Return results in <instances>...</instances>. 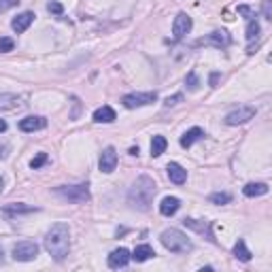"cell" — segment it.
<instances>
[{"mask_svg":"<svg viewBox=\"0 0 272 272\" xmlns=\"http://www.w3.org/2000/svg\"><path fill=\"white\" fill-rule=\"evenodd\" d=\"M45 249L56 262L66 259V255L70 251V227H68V223L60 221V223L51 225V230L45 234Z\"/></svg>","mask_w":272,"mask_h":272,"instance_id":"cell-1","label":"cell"},{"mask_svg":"<svg viewBox=\"0 0 272 272\" xmlns=\"http://www.w3.org/2000/svg\"><path fill=\"white\" fill-rule=\"evenodd\" d=\"M156 181L147 177V175H140L134 185L130 187L128 191V204L132 206V209L136 211H149L151 209V204H153V196H156Z\"/></svg>","mask_w":272,"mask_h":272,"instance_id":"cell-2","label":"cell"},{"mask_svg":"<svg viewBox=\"0 0 272 272\" xmlns=\"http://www.w3.org/2000/svg\"><path fill=\"white\" fill-rule=\"evenodd\" d=\"M160 241L170 253H189L193 249V243L187 238V234H183L177 227H170L160 234Z\"/></svg>","mask_w":272,"mask_h":272,"instance_id":"cell-3","label":"cell"},{"mask_svg":"<svg viewBox=\"0 0 272 272\" xmlns=\"http://www.w3.org/2000/svg\"><path fill=\"white\" fill-rule=\"evenodd\" d=\"M56 196L66 202H72V204H85L90 200V185L88 183L62 185V187H56Z\"/></svg>","mask_w":272,"mask_h":272,"instance_id":"cell-4","label":"cell"},{"mask_svg":"<svg viewBox=\"0 0 272 272\" xmlns=\"http://www.w3.org/2000/svg\"><path fill=\"white\" fill-rule=\"evenodd\" d=\"M156 100H158L156 92H134V94H126L122 98V104L126 108H140V106L153 104Z\"/></svg>","mask_w":272,"mask_h":272,"instance_id":"cell-5","label":"cell"},{"mask_svg":"<svg viewBox=\"0 0 272 272\" xmlns=\"http://www.w3.org/2000/svg\"><path fill=\"white\" fill-rule=\"evenodd\" d=\"M38 257V245L32 241H21L13 247V259L15 262H32Z\"/></svg>","mask_w":272,"mask_h":272,"instance_id":"cell-6","label":"cell"},{"mask_svg":"<svg viewBox=\"0 0 272 272\" xmlns=\"http://www.w3.org/2000/svg\"><path fill=\"white\" fill-rule=\"evenodd\" d=\"M253 117H255V108L253 106H238V108H234L232 113L225 115V124L227 126H243L247 122H251Z\"/></svg>","mask_w":272,"mask_h":272,"instance_id":"cell-7","label":"cell"},{"mask_svg":"<svg viewBox=\"0 0 272 272\" xmlns=\"http://www.w3.org/2000/svg\"><path fill=\"white\" fill-rule=\"evenodd\" d=\"M191 26H193L191 17H189L187 13H179V15L175 17V21H172V34H175L177 41H181L185 34H189Z\"/></svg>","mask_w":272,"mask_h":272,"instance_id":"cell-8","label":"cell"},{"mask_svg":"<svg viewBox=\"0 0 272 272\" xmlns=\"http://www.w3.org/2000/svg\"><path fill=\"white\" fill-rule=\"evenodd\" d=\"M98 166H100V170L104 172V175H111V172L115 170V166H117V151H115V147H106L102 151L100 160H98Z\"/></svg>","mask_w":272,"mask_h":272,"instance_id":"cell-9","label":"cell"},{"mask_svg":"<svg viewBox=\"0 0 272 272\" xmlns=\"http://www.w3.org/2000/svg\"><path fill=\"white\" fill-rule=\"evenodd\" d=\"M130 259H132V255H130V251H128V249L119 247V249H115V251H113L111 255H108V266H111L113 270L126 268V266L130 264Z\"/></svg>","mask_w":272,"mask_h":272,"instance_id":"cell-10","label":"cell"},{"mask_svg":"<svg viewBox=\"0 0 272 272\" xmlns=\"http://www.w3.org/2000/svg\"><path fill=\"white\" fill-rule=\"evenodd\" d=\"M43 128H47V119L41 117V115H30V117H24L19 122L21 132H36V130H43Z\"/></svg>","mask_w":272,"mask_h":272,"instance_id":"cell-11","label":"cell"},{"mask_svg":"<svg viewBox=\"0 0 272 272\" xmlns=\"http://www.w3.org/2000/svg\"><path fill=\"white\" fill-rule=\"evenodd\" d=\"M34 13L32 11H24V13H19L17 17H13V21H11V28H13V32H17V34H21V32H26L32 21H34Z\"/></svg>","mask_w":272,"mask_h":272,"instance_id":"cell-12","label":"cell"},{"mask_svg":"<svg viewBox=\"0 0 272 272\" xmlns=\"http://www.w3.org/2000/svg\"><path fill=\"white\" fill-rule=\"evenodd\" d=\"M202 43H206V45H217V47H227L232 43V38H230V34H227L225 30H217V32H213L211 36L200 38L198 45H202Z\"/></svg>","mask_w":272,"mask_h":272,"instance_id":"cell-13","label":"cell"},{"mask_svg":"<svg viewBox=\"0 0 272 272\" xmlns=\"http://www.w3.org/2000/svg\"><path fill=\"white\" fill-rule=\"evenodd\" d=\"M166 172H168V179L175 185H183L185 181H187V170H185L181 164H177V162H170V164L166 166Z\"/></svg>","mask_w":272,"mask_h":272,"instance_id":"cell-14","label":"cell"},{"mask_svg":"<svg viewBox=\"0 0 272 272\" xmlns=\"http://www.w3.org/2000/svg\"><path fill=\"white\" fill-rule=\"evenodd\" d=\"M24 106V100L17 94H0V108L3 111H15V108Z\"/></svg>","mask_w":272,"mask_h":272,"instance_id":"cell-15","label":"cell"},{"mask_svg":"<svg viewBox=\"0 0 272 272\" xmlns=\"http://www.w3.org/2000/svg\"><path fill=\"white\" fill-rule=\"evenodd\" d=\"M179 209H181V200H179V198H175V196H166V198L160 202V213L164 215V217L175 215Z\"/></svg>","mask_w":272,"mask_h":272,"instance_id":"cell-16","label":"cell"},{"mask_svg":"<svg viewBox=\"0 0 272 272\" xmlns=\"http://www.w3.org/2000/svg\"><path fill=\"white\" fill-rule=\"evenodd\" d=\"M115 119H117L115 111H113L111 106H106V104L94 111V122H96V124H113Z\"/></svg>","mask_w":272,"mask_h":272,"instance_id":"cell-17","label":"cell"},{"mask_svg":"<svg viewBox=\"0 0 272 272\" xmlns=\"http://www.w3.org/2000/svg\"><path fill=\"white\" fill-rule=\"evenodd\" d=\"M259 32H262V28H259V21L255 17L251 19H247V30H245V38L249 43V47L253 45V43L259 38Z\"/></svg>","mask_w":272,"mask_h":272,"instance_id":"cell-18","label":"cell"},{"mask_svg":"<svg viewBox=\"0 0 272 272\" xmlns=\"http://www.w3.org/2000/svg\"><path fill=\"white\" fill-rule=\"evenodd\" d=\"M200 138H204V130L202 128H191V130H187V132L181 136V147L189 149L196 140H200Z\"/></svg>","mask_w":272,"mask_h":272,"instance_id":"cell-19","label":"cell"},{"mask_svg":"<svg viewBox=\"0 0 272 272\" xmlns=\"http://www.w3.org/2000/svg\"><path fill=\"white\" fill-rule=\"evenodd\" d=\"M130 255H132L134 262L143 264V262H147V259L153 257L156 251H153V247H151V245H138V247L134 249V253H130Z\"/></svg>","mask_w":272,"mask_h":272,"instance_id":"cell-20","label":"cell"},{"mask_svg":"<svg viewBox=\"0 0 272 272\" xmlns=\"http://www.w3.org/2000/svg\"><path fill=\"white\" fill-rule=\"evenodd\" d=\"M243 193L247 198H257V196H266L268 193V185L266 183H247L243 187Z\"/></svg>","mask_w":272,"mask_h":272,"instance_id":"cell-21","label":"cell"},{"mask_svg":"<svg viewBox=\"0 0 272 272\" xmlns=\"http://www.w3.org/2000/svg\"><path fill=\"white\" fill-rule=\"evenodd\" d=\"M34 211H38L36 206H28V204H21V202H13V204L3 206L5 215H24V213H34Z\"/></svg>","mask_w":272,"mask_h":272,"instance_id":"cell-22","label":"cell"},{"mask_svg":"<svg viewBox=\"0 0 272 272\" xmlns=\"http://www.w3.org/2000/svg\"><path fill=\"white\" fill-rule=\"evenodd\" d=\"M232 253H234L236 259H241V262H251V257H253V253L247 249V243L243 241V238H238V241H236Z\"/></svg>","mask_w":272,"mask_h":272,"instance_id":"cell-23","label":"cell"},{"mask_svg":"<svg viewBox=\"0 0 272 272\" xmlns=\"http://www.w3.org/2000/svg\"><path fill=\"white\" fill-rule=\"evenodd\" d=\"M166 147H168L166 138H164V136H160V134H156L153 140H151V156H153V158H160V156L166 151Z\"/></svg>","mask_w":272,"mask_h":272,"instance_id":"cell-24","label":"cell"},{"mask_svg":"<svg viewBox=\"0 0 272 272\" xmlns=\"http://www.w3.org/2000/svg\"><path fill=\"white\" fill-rule=\"evenodd\" d=\"M209 202H213V204H230L232 196L227 191H215V193L209 196Z\"/></svg>","mask_w":272,"mask_h":272,"instance_id":"cell-25","label":"cell"},{"mask_svg":"<svg viewBox=\"0 0 272 272\" xmlns=\"http://www.w3.org/2000/svg\"><path fill=\"white\" fill-rule=\"evenodd\" d=\"M183 225H185V227H191V230H196V232H202V234H204V230H209V223H206V221L187 219V217L183 219Z\"/></svg>","mask_w":272,"mask_h":272,"instance_id":"cell-26","label":"cell"},{"mask_svg":"<svg viewBox=\"0 0 272 272\" xmlns=\"http://www.w3.org/2000/svg\"><path fill=\"white\" fill-rule=\"evenodd\" d=\"M185 88H187L189 92H196L200 88V79H198V74H196L193 70L187 74V79H185Z\"/></svg>","mask_w":272,"mask_h":272,"instance_id":"cell-27","label":"cell"},{"mask_svg":"<svg viewBox=\"0 0 272 272\" xmlns=\"http://www.w3.org/2000/svg\"><path fill=\"white\" fill-rule=\"evenodd\" d=\"M13 47H15V41H13V38H9V36H3V38H0V53L13 51Z\"/></svg>","mask_w":272,"mask_h":272,"instance_id":"cell-28","label":"cell"},{"mask_svg":"<svg viewBox=\"0 0 272 272\" xmlns=\"http://www.w3.org/2000/svg\"><path fill=\"white\" fill-rule=\"evenodd\" d=\"M45 164H47V153H38V156H36L34 160L30 162V166L34 168V170H38L41 166H45Z\"/></svg>","mask_w":272,"mask_h":272,"instance_id":"cell-29","label":"cell"},{"mask_svg":"<svg viewBox=\"0 0 272 272\" xmlns=\"http://www.w3.org/2000/svg\"><path fill=\"white\" fill-rule=\"evenodd\" d=\"M183 100V94H175V96H168L166 100H164V106L166 108H170V106H177L179 102Z\"/></svg>","mask_w":272,"mask_h":272,"instance_id":"cell-30","label":"cell"},{"mask_svg":"<svg viewBox=\"0 0 272 272\" xmlns=\"http://www.w3.org/2000/svg\"><path fill=\"white\" fill-rule=\"evenodd\" d=\"M47 11H49V13H53V15H62L64 13V7L60 3H56V0H51V3L47 5Z\"/></svg>","mask_w":272,"mask_h":272,"instance_id":"cell-31","label":"cell"},{"mask_svg":"<svg viewBox=\"0 0 272 272\" xmlns=\"http://www.w3.org/2000/svg\"><path fill=\"white\" fill-rule=\"evenodd\" d=\"M19 5V0H0V13H5V11L13 9Z\"/></svg>","mask_w":272,"mask_h":272,"instance_id":"cell-32","label":"cell"},{"mask_svg":"<svg viewBox=\"0 0 272 272\" xmlns=\"http://www.w3.org/2000/svg\"><path fill=\"white\" fill-rule=\"evenodd\" d=\"M262 13L266 19H272V0H264L262 3Z\"/></svg>","mask_w":272,"mask_h":272,"instance_id":"cell-33","label":"cell"},{"mask_svg":"<svg viewBox=\"0 0 272 272\" xmlns=\"http://www.w3.org/2000/svg\"><path fill=\"white\" fill-rule=\"evenodd\" d=\"M219 77H221L219 72H213L211 74V88H217V81H219Z\"/></svg>","mask_w":272,"mask_h":272,"instance_id":"cell-34","label":"cell"},{"mask_svg":"<svg viewBox=\"0 0 272 272\" xmlns=\"http://www.w3.org/2000/svg\"><path fill=\"white\" fill-rule=\"evenodd\" d=\"M5 130H7V122H5V119H0V134H3Z\"/></svg>","mask_w":272,"mask_h":272,"instance_id":"cell-35","label":"cell"},{"mask_svg":"<svg viewBox=\"0 0 272 272\" xmlns=\"http://www.w3.org/2000/svg\"><path fill=\"white\" fill-rule=\"evenodd\" d=\"M130 156H138V147H132V149H130Z\"/></svg>","mask_w":272,"mask_h":272,"instance_id":"cell-36","label":"cell"},{"mask_svg":"<svg viewBox=\"0 0 272 272\" xmlns=\"http://www.w3.org/2000/svg\"><path fill=\"white\" fill-rule=\"evenodd\" d=\"M0 264H3V247H0Z\"/></svg>","mask_w":272,"mask_h":272,"instance_id":"cell-37","label":"cell"},{"mask_svg":"<svg viewBox=\"0 0 272 272\" xmlns=\"http://www.w3.org/2000/svg\"><path fill=\"white\" fill-rule=\"evenodd\" d=\"M3 187H5V183H3V179H0V191H3Z\"/></svg>","mask_w":272,"mask_h":272,"instance_id":"cell-38","label":"cell"},{"mask_svg":"<svg viewBox=\"0 0 272 272\" xmlns=\"http://www.w3.org/2000/svg\"><path fill=\"white\" fill-rule=\"evenodd\" d=\"M0 156H3V147H0Z\"/></svg>","mask_w":272,"mask_h":272,"instance_id":"cell-39","label":"cell"}]
</instances>
